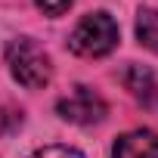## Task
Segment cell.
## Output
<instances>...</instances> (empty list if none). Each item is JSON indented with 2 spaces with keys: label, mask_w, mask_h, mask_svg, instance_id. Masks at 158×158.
<instances>
[{
  "label": "cell",
  "mask_w": 158,
  "mask_h": 158,
  "mask_svg": "<svg viewBox=\"0 0 158 158\" xmlns=\"http://www.w3.org/2000/svg\"><path fill=\"white\" fill-rule=\"evenodd\" d=\"M6 65H10V74L28 90H40L50 84L53 77V65H50V56L44 53L40 44H34L31 37H16L10 40L6 47Z\"/></svg>",
  "instance_id": "1"
},
{
  "label": "cell",
  "mask_w": 158,
  "mask_h": 158,
  "mask_svg": "<svg viewBox=\"0 0 158 158\" xmlns=\"http://www.w3.org/2000/svg\"><path fill=\"white\" fill-rule=\"evenodd\" d=\"M118 47V22L109 13H90L68 34V50L84 59H99Z\"/></svg>",
  "instance_id": "2"
},
{
  "label": "cell",
  "mask_w": 158,
  "mask_h": 158,
  "mask_svg": "<svg viewBox=\"0 0 158 158\" xmlns=\"http://www.w3.org/2000/svg\"><path fill=\"white\" fill-rule=\"evenodd\" d=\"M136 37H139L143 47H149V50L158 53V10L143 6L136 13Z\"/></svg>",
  "instance_id": "6"
},
{
  "label": "cell",
  "mask_w": 158,
  "mask_h": 158,
  "mask_svg": "<svg viewBox=\"0 0 158 158\" xmlns=\"http://www.w3.org/2000/svg\"><path fill=\"white\" fill-rule=\"evenodd\" d=\"M31 158H84V155L77 152V149H71V146H44Z\"/></svg>",
  "instance_id": "7"
},
{
  "label": "cell",
  "mask_w": 158,
  "mask_h": 158,
  "mask_svg": "<svg viewBox=\"0 0 158 158\" xmlns=\"http://www.w3.org/2000/svg\"><path fill=\"white\" fill-rule=\"evenodd\" d=\"M56 112H59L62 121H71V124L87 127V124H96V121L106 118V102L90 87H74L68 96H62L56 102Z\"/></svg>",
  "instance_id": "3"
},
{
  "label": "cell",
  "mask_w": 158,
  "mask_h": 158,
  "mask_svg": "<svg viewBox=\"0 0 158 158\" xmlns=\"http://www.w3.org/2000/svg\"><path fill=\"white\" fill-rule=\"evenodd\" d=\"M34 3H37L47 16H62V13L74 3V0H34Z\"/></svg>",
  "instance_id": "8"
},
{
  "label": "cell",
  "mask_w": 158,
  "mask_h": 158,
  "mask_svg": "<svg viewBox=\"0 0 158 158\" xmlns=\"http://www.w3.org/2000/svg\"><path fill=\"white\" fill-rule=\"evenodd\" d=\"M124 84H127V90L139 99V102H152L155 99V77H152V71H146L143 65H133V68H127V74H124Z\"/></svg>",
  "instance_id": "5"
},
{
  "label": "cell",
  "mask_w": 158,
  "mask_h": 158,
  "mask_svg": "<svg viewBox=\"0 0 158 158\" xmlns=\"http://www.w3.org/2000/svg\"><path fill=\"white\" fill-rule=\"evenodd\" d=\"M112 158H158V136L152 130H130L118 136Z\"/></svg>",
  "instance_id": "4"
}]
</instances>
